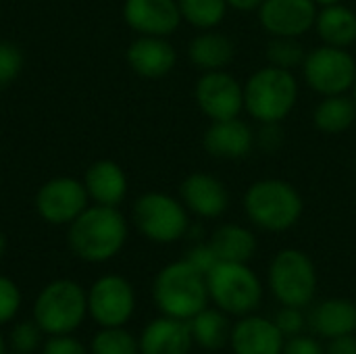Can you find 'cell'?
Segmentation results:
<instances>
[{
	"label": "cell",
	"instance_id": "6da1fadb",
	"mask_svg": "<svg viewBox=\"0 0 356 354\" xmlns=\"http://www.w3.org/2000/svg\"><path fill=\"white\" fill-rule=\"evenodd\" d=\"M129 236V225L119 207L92 204L69 223L67 242L71 252L86 263L115 259Z\"/></svg>",
	"mask_w": 356,
	"mask_h": 354
},
{
	"label": "cell",
	"instance_id": "7a4b0ae2",
	"mask_svg": "<svg viewBox=\"0 0 356 354\" xmlns=\"http://www.w3.org/2000/svg\"><path fill=\"white\" fill-rule=\"evenodd\" d=\"M242 207L250 225L269 234H284L292 230L305 211L300 192L280 177L252 182L244 192Z\"/></svg>",
	"mask_w": 356,
	"mask_h": 354
},
{
	"label": "cell",
	"instance_id": "3957f363",
	"mask_svg": "<svg viewBox=\"0 0 356 354\" xmlns=\"http://www.w3.org/2000/svg\"><path fill=\"white\" fill-rule=\"evenodd\" d=\"M152 300L161 315L190 321L211 303L207 275L196 271L186 259L173 261L156 273Z\"/></svg>",
	"mask_w": 356,
	"mask_h": 354
},
{
	"label": "cell",
	"instance_id": "277c9868",
	"mask_svg": "<svg viewBox=\"0 0 356 354\" xmlns=\"http://www.w3.org/2000/svg\"><path fill=\"white\" fill-rule=\"evenodd\" d=\"M294 71L265 65L244 81V111L257 123H282L298 102Z\"/></svg>",
	"mask_w": 356,
	"mask_h": 354
},
{
	"label": "cell",
	"instance_id": "5b68a950",
	"mask_svg": "<svg viewBox=\"0 0 356 354\" xmlns=\"http://www.w3.org/2000/svg\"><path fill=\"white\" fill-rule=\"evenodd\" d=\"M207 288L209 300L227 317L236 319L257 313L265 296V286L248 263L219 261L207 275Z\"/></svg>",
	"mask_w": 356,
	"mask_h": 354
},
{
	"label": "cell",
	"instance_id": "8992f818",
	"mask_svg": "<svg viewBox=\"0 0 356 354\" xmlns=\"http://www.w3.org/2000/svg\"><path fill=\"white\" fill-rule=\"evenodd\" d=\"M88 317V290L73 280L46 284L33 300V321L46 336L75 334Z\"/></svg>",
	"mask_w": 356,
	"mask_h": 354
},
{
	"label": "cell",
	"instance_id": "52a82bcc",
	"mask_svg": "<svg viewBox=\"0 0 356 354\" xmlns=\"http://www.w3.org/2000/svg\"><path fill=\"white\" fill-rule=\"evenodd\" d=\"M134 227L154 244H173L188 236L192 221L186 204L165 192H146L131 207Z\"/></svg>",
	"mask_w": 356,
	"mask_h": 354
},
{
	"label": "cell",
	"instance_id": "ba28073f",
	"mask_svg": "<svg viewBox=\"0 0 356 354\" xmlns=\"http://www.w3.org/2000/svg\"><path fill=\"white\" fill-rule=\"evenodd\" d=\"M317 269L313 259L298 248L280 250L267 269V286L282 307L307 309L317 294Z\"/></svg>",
	"mask_w": 356,
	"mask_h": 354
},
{
	"label": "cell",
	"instance_id": "9c48e42d",
	"mask_svg": "<svg viewBox=\"0 0 356 354\" xmlns=\"http://www.w3.org/2000/svg\"><path fill=\"white\" fill-rule=\"evenodd\" d=\"M300 71L307 86L319 96L350 94L356 79V58L350 48L321 44L307 52Z\"/></svg>",
	"mask_w": 356,
	"mask_h": 354
},
{
	"label": "cell",
	"instance_id": "30bf717a",
	"mask_svg": "<svg viewBox=\"0 0 356 354\" xmlns=\"http://www.w3.org/2000/svg\"><path fill=\"white\" fill-rule=\"evenodd\" d=\"M136 313V290L119 273L98 277L88 290V317L98 328H123Z\"/></svg>",
	"mask_w": 356,
	"mask_h": 354
},
{
	"label": "cell",
	"instance_id": "8fae6325",
	"mask_svg": "<svg viewBox=\"0 0 356 354\" xmlns=\"http://www.w3.org/2000/svg\"><path fill=\"white\" fill-rule=\"evenodd\" d=\"M194 98L207 119H234L244 111V83L225 69L204 71L194 86Z\"/></svg>",
	"mask_w": 356,
	"mask_h": 354
},
{
	"label": "cell",
	"instance_id": "7c38bea8",
	"mask_svg": "<svg viewBox=\"0 0 356 354\" xmlns=\"http://www.w3.org/2000/svg\"><path fill=\"white\" fill-rule=\"evenodd\" d=\"M83 182L75 177L48 179L35 194V211L50 225H69L90 204Z\"/></svg>",
	"mask_w": 356,
	"mask_h": 354
},
{
	"label": "cell",
	"instance_id": "4fadbf2b",
	"mask_svg": "<svg viewBox=\"0 0 356 354\" xmlns=\"http://www.w3.org/2000/svg\"><path fill=\"white\" fill-rule=\"evenodd\" d=\"M319 6L313 0H263L259 23L269 35L302 38L315 27Z\"/></svg>",
	"mask_w": 356,
	"mask_h": 354
},
{
	"label": "cell",
	"instance_id": "5bb4252c",
	"mask_svg": "<svg viewBox=\"0 0 356 354\" xmlns=\"http://www.w3.org/2000/svg\"><path fill=\"white\" fill-rule=\"evenodd\" d=\"M202 146L213 159L240 161L250 156L257 148V134L254 127L240 117L211 121V125L204 129Z\"/></svg>",
	"mask_w": 356,
	"mask_h": 354
},
{
	"label": "cell",
	"instance_id": "9a60e30c",
	"mask_svg": "<svg viewBox=\"0 0 356 354\" xmlns=\"http://www.w3.org/2000/svg\"><path fill=\"white\" fill-rule=\"evenodd\" d=\"M179 200L186 204L190 215L200 219H219L229 209L227 186L211 173H190L179 186Z\"/></svg>",
	"mask_w": 356,
	"mask_h": 354
},
{
	"label": "cell",
	"instance_id": "2e32d148",
	"mask_svg": "<svg viewBox=\"0 0 356 354\" xmlns=\"http://www.w3.org/2000/svg\"><path fill=\"white\" fill-rule=\"evenodd\" d=\"M286 336L273 319L250 313L238 317L229 332V348L234 354H282Z\"/></svg>",
	"mask_w": 356,
	"mask_h": 354
},
{
	"label": "cell",
	"instance_id": "e0dca14e",
	"mask_svg": "<svg viewBox=\"0 0 356 354\" xmlns=\"http://www.w3.org/2000/svg\"><path fill=\"white\" fill-rule=\"evenodd\" d=\"M123 19L140 35L167 38L181 25L177 0H125Z\"/></svg>",
	"mask_w": 356,
	"mask_h": 354
},
{
	"label": "cell",
	"instance_id": "ac0fdd59",
	"mask_svg": "<svg viewBox=\"0 0 356 354\" xmlns=\"http://www.w3.org/2000/svg\"><path fill=\"white\" fill-rule=\"evenodd\" d=\"M131 71L146 79H159L173 71L177 63L175 46L161 35H138L125 52Z\"/></svg>",
	"mask_w": 356,
	"mask_h": 354
},
{
	"label": "cell",
	"instance_id": "d6986e66",
	"mask_svg": "<svg viewBox=\"0 0 356 354\" xmlns=\"http://www.w3.org/2000/svg\"><path fill=\"white\" fill-rule=\"evenodd\" d=\"M138 342L140 354H190L194 348L188 321L167 315L148 321Z\"/></svg>",
	"mask_w": 356,
	"mask_h": 354
},
{
	"label": "cell",
	"instance_id": "ffe728a7",
	"mask_svg": "<svg viewBox=\"0 0 356 354\" xmlns=\"http://www.w3.org/2000/svg\"><path fill=\"white\" fill-rule=\"evenodd\" d=\"M307 325L323 340L356 334V303L348 298H325L309 309Z\"/></svg>",
	"mask_w": 356,
	"mask_h": 354
},
{
	"label": "cell",
	"instance_id": "44dd1931",
	"mask_svg": "<svg viewBox=\"0 0 356 354\" xmlns=\"http://www.w3.org/2000/svg\"><path fill=\"white\" fill-rule=\"evenodd\" d=\"M83 186L94 204L119 207L127 196V175L115 161L102 159L88 167Z\"/></svg>",
	"mask_w": 356,
	"mask_h": 354
},
{
	"label": "cell",
	"instance_id": "7402d4cb",
	"mask_svg": "<svg viewBox=\"0 0 356 354\" xmlns=\"http://www.w3.org/2000/svg\"><path fill=\"white\" fill-rule=\"evenodd\" d=\"M234 56H236L234 40L219 29H202L188 44V58L202 73L229 67Z\"/></svg>",
	"mask_w": 356,
	"mask_h": 354
},
{
	"label": "cell",
	"instance_id": "603a6c76",
	"mask_svg": "<svg viewBox=\"0 0 356 354\" xmlns=\"http://www.w3.org/2000/svg\"><path fill=\"white\" fill-rule=\"evenodd\" d=\"M321 44L350 48L356 44V10L344 2L317 10L315 27Z\"/></svg>",
	"mask_w": 356,
	"mask_h": 354
},
{
	"label": "cell",
	"instance_id": "cb8c5ba5",
	"mask_svg": "<svg viewBox=\"0 0 356 354\" xmlns=\"http://www.w3.org/2000/svg\"><path fill=\"white\" fill-rule=\"evenodd\" d=\"M209 244L213 246L219 261H227V263H250L259 248L257 234L240 223L219 225L211 234Z\"/></svg>",
	"mask_w": 356,
	"mask_h": 354
},
{
	"label": "cell",
	"instance_id": "d4e9b609",
	"mask_svg": "<svg viewBox=\"0 0 356 354\" xmlns=\"http://www.w3.org/2000/svg\"><path fill=\"white\" fill-rule=\"evenodd\" d=\"M356 121V104L350 94L321 96L313 111V125L327 136L348 131Z\"/></svg>",
	"mask_w": 356,
	"mask_h": 354
},
{
	"label": "cell",
	"instance_id": "484cf974",
	"mask_svg": "<svg viewBox=\"0 0 356 354\" xmlns=\"http://www.w3.org/2000/svg\"><path fill=\"white\" fill-rule=\"evenodd\" d=\"M188 325H190L194 346H198L202 351H211V353L229 346L232 323H229L227 315L223 311H219L217 307L202 309L198 315H194L188 321Z\"/></svg>",
	"mask_w": 356,
	"mask_h": 354
},
{
	"label": "cell",
	"instance_id": "4316f807",
	"mask_svg": "<svg viewBox=\"0 0 356 354\" xmlns=\"http://www.w3.org/2000/svg\"><path fill=\"white\" fill-rule=\"evenodd\" d=\"M177 6L181 13V21L200 31L217 29L229 10L227 0H177Z\"/></svg>",
	"mask_w": 356,
	"mask_h": 354
},
{
	"label": "cell",
	"instance_id": "83f0119b",
	"mask_svg": "<svg viewBox=\"0 0 356 354\" xmlns=\"http://www.w3.org/2000/svg\"><path fill=\"white\" fill-rule=\"evenodd\" d=\"M307 48L302 46L300 38H284V35H271L265 48V58L267 65L286 69V71H296L302 67L307 58Z\"/></svg>",
	"mask_w": 356,
	"mask_h": 354
},
{
	"label": "cell",
	"instance_id": "f1b7e54d",
	"mask_svg": "<svg viewBox=\"0 0 356 354\" xmlns=\"http://www.w3.org/2000/svg\"><path fill=\"white\" fill-rule=\"evenodd\" d=\"M90 354H140L138 338L123 328H100L90 344Z\"/></svg>",
	"mask_w": 356,
	"mask_h": 354
},
{
	"label": "cell",
	"instance_id": "f546056e",
	"mask_svg": "<svg viewBox=\"0 0 356 354\" xmlns=\"http://www.w3.org/2000/svg\"><path fill=\"white\" fill-rule=\"evenodd\" d=\"M46 340V334L40 330V325L33 321V319H27V321H17L10 332H8V348L10 351H17V353L23 354H33L42 348Z\"/></svg>",
	"mask_w": 356,
	"mask_h": 354
},
{
	"label": "cell",
	"instance_id": "4dcf8cb0",
	"mask_svg": "<svg viewBox=\"0 0 356 354\" xmlns=\"http://www.w3.org/2000/svg\"><path fill=\"white\" fill-rule=\"evenodd\" d=\"M23 305L21 288L6 275H0V325L15 321Z\"/></svg>",
	"mask_w": 356,
	"mask_h": 354
},
{
	"label": "cell",
	"instance_id": "1f68e13d",
	"mask_svg": "<svg viewBox=\"0 0 356 354\" xmlns=\"http://www.w3.org/2000/svg\"><path fill=\"white\" fill-rule=\"evenodd\" d=\"M23 69V52L19 46L0 40V86L10 83Z\"/></svg>",
	"mask_w": 356,
	"mask_h": 354
},
{
	"label": "cell",
	"instance_id": "d6a6232c",
	"mask_svg": "<svg viewBox=\"0 0 356 354\" xmlns=\"http://www.w3.org/2000/svg\"><path fill=\"white\" fill-rule=\"evenodd\" d=\"M273 321L286 338L305 334V330L309 328L307 313H305V309H298V307H280Z\"/></svg>",
	"mask_w": 356,
	"mask_h": 354
},
{
	"label": "cell",
	"instance_id": "836d02e7",
	"mask_svg": "<svg viewBox=\"0 0 356 354\" xmlns=\"http://www.w3.org/2000/svg\"><path fill=\"white\" fill-rule=\"evenodd\" d=\"M184 259H186L196 271H200L202 275H209V273L217 267V263H219V257L215 255L213 246H211L209 242H202V240L194 242V244L188 248V252H186Z\"/></svg>",
	"mask_w": 356,
	"mask_h": 354
},
{
	"label": "cell",
	"instance_id": "e575fe53",
	"mask_svg": "<svg viewBox=\"0 0 356 354\" xmlns=\"http://www.w3.org/2000/svg\"><path fill=\"white\" fill-rule=\"evenodd\" d=\"M40 354H90V348L75 338V334H60V336H46Z\"/></svg>",
	"mask_w": 356,
	"mask_h": 354
},
{
	"label": "cell",
	"instance_id": "d590c367",
	"mask_svg": "<svg viewBox=\"0 0 356 354\" xmlns=\"http://www.w3.org/2000/svg\"><path fill=\"white\" fill-rule=\"evenodd\" d=\"M254 134H257V150H261L263 154L280 152L286 140L282 123H259V129H254Z\"/></svg>",
	"mask_w": 356,
	"mask_h": 354
},
{
	"label": "cell",
	"instance_id": "8d00e7d4",
	"mask_svg": "<svg viewBox=\"0 0 356 354\" xmlns=\"http://www.w3.org/2000/svg\"><path fill=\"white\" fill-rule=\"evenodd\" d=\"M282 354H325V346L319 342L317 336L298 334V336L286 338Z\"/></svg>",
	"mask_w": 356,
	"mask_h": 354
},
{
	"label": "cell",
	"instance_id": "74e56055",
	"mask_svg": "<svg viewBox=\"0 0 356 354\" xmlns=\"http://www.w3.org/2000/svg\"><path fill=\"white\" fill-rule=\"evenodd\" d=\"M325 354H356V336H340L334 340H327L325 344Z\"/></svg>",
	"mask_w": 356,
	"mask_h": 354
},
{
	"label": "cell",
	"instance_id": "f35d334b",
	"mask_svg": "<svg viewBox=\"0 0 356 354\" xmlns=\"http://www.w3.org/2000/svg\"><path fill=\"white\" fill-rule=\"evenodd\" d=\"M227 4H229V8H234V10L250 13V10H257V8L263 4V0H227Z\"/></svg>",
	"mask_w": 356,
	"mask_h": 354
},
{
	"label": "cell",
	"instance_id": "ab89813d",
	"mask_svg": "<svg viewBox=\"0 0 356 354\" xmlns=\"http://www.w3.org/2000/svg\"><path fill=\"white\" fill-rule=\"evenodd\" d=\"M319 8H323V6H332V4H340V2H344V0H313Z\"/></svg>",
	"mask_w": 356,
	"mask_h": 354
},
{
	"label": "cell",
	"instance_id": "60d3db41",
	"mask_svg": "<svg viewBox=\"0 0 356 354\" xmlns=\"http://www.w3.org/2000/svg\"><path fill=\"white\" fill-rule=\"evenodd\" d=\"M6 351H8V342H6L4 334L0 332V354H6Z\"/></svg>",
	"mask_w": 356,
	"mask_h": 354
},
{
	"label": "cell",
	"instance_id": "b9f144b4",
	"mask_svg": "<svg viewBox=\"0 0 356 354\" xmlns=\"http://www.w3.org/2000/svg\"><path fill=\"white\" fill-rule=\"evenodd\" d=\"M4 250H6V240H4V236H2V232H0V261H2V257H4Z\"/></svg>",
	"mask_w": 356,
	"mask_h": 354
},
{
	"label": "cell",
	"instance_id": "7bdbcfd3",
	"mask_svg": "<svg viewBox=\"0 0 356 354\" xmlns=\"http://www.w3.org/2000/svg\"><path fill=\"white\" fill-rule=\"evenodd\" d=\"M350 96H353V100H355V104H356V79H355V83H353V90H350Z\"/></svg>",
	"mask_w": 356,
	"mask_h": 354
},
{
	"label": "cell",
	"instance_id": "ee69618b",
	"mask_svg": "<svg viewBox=\"0 0 356 354\" xmlns=\"http://www.w3.org/2000/svg\"><path fill=\"white\" fill-rule=\"evenodd\" d=\"M6 354H23V353H17V351H10V348H8V351H6Z\"/></svg>",
	"mask_w": 356,
	"mask_h": 354
}]
</instances>
